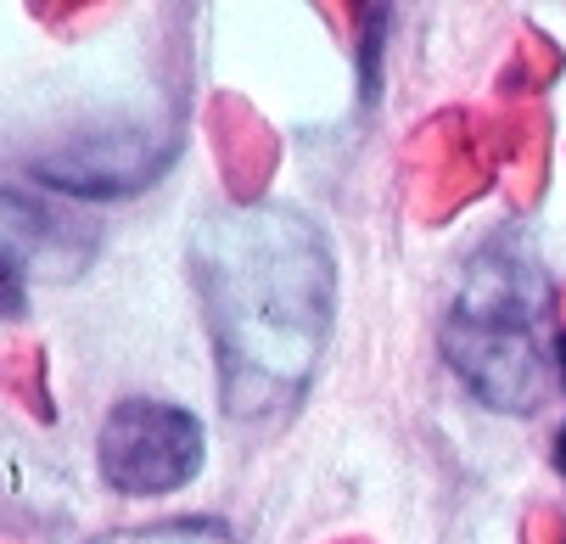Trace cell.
Listing matches in <instances>:
<instances>
[{
  "mask_svg": "<svg viewBox=\"0 0 566 544\" xmlns=\"http://www.w3.org/2000/svg\"><path fill=\"white\" fill-rule=\"evenodd\" d=\"M191 286L219 365V405L241 427L286 421L332 343L337 259L303 208L253 202L197 219Z\"/></svg>",
  "mask_w": 566,
  "mask_h": 544,
  "instance_id": "6da1fadb",
  "label": "cell"
},
{
  "mask_svg": "<svg viewBox=\"0 0 566 544\" xmlns=\"http://www.w3.org/2000/svg\"><path fill=\"white\" fill-rule=\"evenodd\" d=\"M544 315H549V281L527 242L494 237L465 264L454 315L443 321V354L489 410L533 416L549 399L555 354L538 343Z\"/></svg>",
  "mask_w": 566,
  "mask_h": 544,
  "instance_id": "7a4b0ae2",
  "label": "cell"
},
{
  "mask_svg": "<svg viewBox=\"0 0 566 544\" xmlns=\"http://www.w3.org/2000/svg\"><path fill=\"white\" fill-rule=\"evenodd\" d=\"M522 135V113L489 118V113H438L416 129L403 164H410V213L427 224H443L454 208L476 202L494 186V175L511 164Z\"/></svg>",
  "mask_w": 566,
  "mask_h": 544,
  "instance_id": "3957f363",
  "label": "cell"
},
{
  "mask_svg": "<svg viewBox=\"0 0 566 544\" xmlns=\"http://www.w3.org/2000/svg\"><path fill=\"white\" fill-rule=\"evenodd\" d=\"M175 158H180V124L175 118H118V124L78 129V135L56 140L29 169H34V180H45L62 197L113 202V197L146 191Z\"/></svg>",
  "mask_w": 566,
  "mask_h": 544,
  "instance_id": "277c9868",
  "label": "cell"
},
{
  "mask_svg": "<svg viewBox=\"0 0 566 544\" xmlns=\"http://www.w3.org/2000/svg\"><path fill=\"white\" fill-rule=\"evenodd\" d=\"M202 454H208L202 421L164 399L113 405V416L102 421V443H96L102 483L129 500H157V494L186 489L202 472Z\"/></svg>",
  "mask_w": 566,
  "mask_h": 544,
  "instance_id": "5b68a950",
  "label": "cell"
},
{
  "mask_svg": "<svg viewBox=\"0 0 566 544\" xmlns=\"http://www.w3.org/2000/svg\"><path fill=\"white\" fill-rule=\"evenodd\" d=\"M102 253V224L0 186V315H23L29 281H73Z\"/></svg>",
  "mask_w": 566,
  "mask_h": 544,
  "instance_id": "8992f818",
  "label": "cell"
},
{
  "mask_svg": "<svg viewBox=\"0 0 566 544\" xmlns=\"http://www.w3.org/2000/svg\"><path fill=\"white\" fill-rule=\"evenodd\" d=\"M208 146L219 158V180L230 191L235 208L264 202L275 169H281V135L270 129V118L235 91H219L208 102Z\"/></svg>",
  "mask_w": 566,
  "mask_h": 544,
  "instance_id": "52a82bcc",
  "label": "cell"
},
{
  "mask_svg": "<svg viewBox=\"0 0 566 544\" xmlns=\"http://www.w3.org/2000/svg\"><path fill=\"white\" fill-rule=\"evenodd\" d=\"M0 394L12 405H23L40 427L56 421V399H51V381H45V348L29 337H7L0 343Z\"/></svg>",
  "mask_w": 566,
  "mask_h": 544,
  "instance_id": "ba28073f",
  "label": "cell"
},
{
  "mask_svg": "<svg viewBox=\"0 0 566 544\" xmlns=\"http://www.w3.org/2000/svg\"><path fill=\"white\" fill-rule=\"evenodd\" d=\"M555 73H560V45L538 29H522L505 67H500V91L505 96H538L544 85H555Z\"/></svg>",
  "mask_w": 566,
  "mask_h": 544,
  "instance_id": "9c48e42d",
  "label": "cell"
},
{
  "mask_svg": "<svg viewBox=\"0 0 566 544\" xmlns=\"http://www.w3.org/2000/svg\"><path fill=\"white\" fill-rule=\"evenodd\" d=\"M544 175H549V124L538 113H522V135H516V151L505 164V191L511 202H538L544 191Z\"/></svg>",
  "mask_w": 566,
  "mask_h": 544,
  "instance_id": "30bf717a",
  "label": "cell"
},
{
  "mask_svg": "<svg viewBox=\"0 0 566 544\" xmlns=\"http://www.w3.org/2000/svg\"><path fill=\"white\" fill-rule=\"evenodd\" d=\"M102 544H235V538H230V527H219L213 516H175V522L107 533Z\"/></svg>",
  "mask_w": 566,
  "mask_h": 544,
  "instance_id": "8fae6325",
  "label": "cell"
},
{
  "mask_svg": "<svg viewBox=\"0 0 566 544\" xmlns=\"http://www.w3.org/2000/svg\"><path fill=\"white\" fill-rule=\"evenodd\" d=\"M522 544H566V516H560V511H549V505H538V511H527V527H522Z\"/></svg>",
  "mask_w": 566,
  "mask_h": 544,
  "instance_id": "7c38bea8",
  "label": "cell"
},
{
  "mask_svg": "<svg viewBox=\"0 0 566 544\" xmlns=\"http://www.w3.org/2000/svg\"><path fill=\"white\" fill-rule=\"evenodd\" d=\"M34 18H45V23H78V18H107V7H34Z\"/></svg>",
  "mask_w": 566,
  "mask_h": 544,
  "instance_id": "4fadbf2b",
  "label": "cell"
},
{
  "mask_svg": "<svg viewBox=\"0 0 566 544\" xmlns=\"http://www.w3.org/2000/svg\"><path fill=\"white\" fill-rule=\"evenodd\" d=\"M549 460H555V472L566 478V427L555 432V443H549Z\"/></svg>",
  "mask_w": 566,
  "mask_h": 544,
  "instance_id": "5bb4252c",
  "label": "cell"
},
{
  "mask_svg": "<svg viewBox=\"0 0 566 544\" xmlns=\"http://www.w3.org/2000/svg\"><path fill=\"white\" fill-rule=\"evenodd\" d=\"M343 544H365V538H343Z\"/></svg>",
  "mask_w": 566,
  "mask_h": 544,
  "instance_id": "9a60e30c",
  "label": "cell"
},
{
  "mask_svg": "<svg viewBox=\"0 0 566 544\" xmlns=\"http://www.w3.org/2000/svg\"><path fill=\"white\" fill-rule=\"evenodd\" d=\"M560 308H566V297H560Z\"/></svg>",
  "mask_w": 566,
  "mask_h": 544,
  "instance_id": "2e32d148",
  "label": "cell"
},
{
  "mask_svg": "<svg viewBox=\"0 0 566 544\" xmlns=\"http://www.w3.org/2000/svg\"><path fill=\"white\" fill-rule=\"evenodd\" d=\"M0 544H7V538H0Z\"/></svg>",
  "mask_w": 566,
  "mask_h": 544,
  "instance_id": "e0dca14e",
  "label": "cell"
}]
</instances>
